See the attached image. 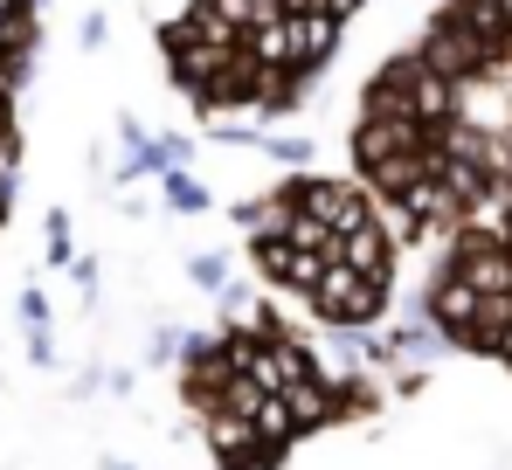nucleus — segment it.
<instances>
[{"instance_id":"ddd939ff","label":"nucleus","mask_w":512,"mask_h":470,"mask_svg":"<svg viewBox=\"0 0 512 470\" xmlns=\"http://www.w3.org/2000/svg\"><path fill=\"white\" fill-rule=\"evenodd\" d=\"M42 263L49 270H70L77 263V235H70V208H49V222H42Z\"/></svg>"},{"instance_id":"0eeeda50","label":"nucleus","mask_w":512,"mask_h":470,"mask_svg":"<svg viewBox=\"0 0 512 470\" xmlns=\"http://www.w3.org/2000/svg\"><path fill=\"white\" fill-rule=\"evenodd\" d=\"M333 256H340V263H353L360 277H381V284H395V256H402V242H395V229H388L381 215H367V222L340 229Z\"/></svg>"},{"instance_id":"a211bd4d","label":"nucleus","mask_w":512,"mask_h":470,"mask_svg":"<svg viewBox=\"0 0 512 470\" xmlns=\"http://www.w3.org/2000/svg\"><path fill=\"white\" fill-rule=\"evenodd\" d=\"M14 312H21V325H28V332H42V325H49V291H35V284H28V291L14 298Z\"/></svg>"},{"instance_id":"b1692460","label":"nucleus","mask_w":512,"mask_h":470,"mask_svg":"<svg viewBox=\"0 0 512 470\" xmlns=\"http://www.w3.org/2000/svg\"><path fill=\"white\" fill-rule=\"evenodd\" d=\"M104 35H111V21H104V14H84V28H77V42H84V49H104Z\"/></svg>"},{"instance_id":"a878e982","label":"nucleus","mask_w":512,"mask_h":470,"mask_svg":"<svg viewBox=\"0 0 512 470\" xmlns=\"http://www.w3.org/2000/svg\"><path fill=\"white\" fill-rule=\"evenodd\" d=\"M104 470H139V464H118V457H104Z\"/></svg>"},{"instance_id":"7ed1b4c3","label":"nucleus","mask_w":512,"mask_h":470,"mask_svg":"<svg viewBox=\"0 0 512 470\" xmlns=\"http://www.w3.org/2000/svg\"><path fill=\"white\" fill-rule=\"evenodd\" d=\"M277 194H284V215H312V222H326L333 235L374 215V194H367V180H333V173H284V180H277Z\"/></svg>"},{"instance_id":"1a4fd4ad","label":"nucleus","mask_w":512,"mask_h":470,"mask_svg":"<svg viewBox=\"0 0 512 470\" xmlns=\"http://www.w3.org/2000/svg\"><path fill=\"white\" fill-rule=\"evenodd\" d=\"M305 90H312L305 70H291V63H263V83H256V118H291V111L305 104Z\"/></svg>"},{"instance_id":"aec40b11","label":"nucleus","mask_w":512,"mask_h":470,"mask_svg":"<svg viewBox=\"0 0 512 470\" xmlns=\"http://www.w3.org/2000/svg\"><path fill=\"white\" fill-rule=\"evenodd\" d=\"M388 394H395V401H416V394H429V374L423 367H395V388Z\"/></svg>"},{"instance_id":"20e7f679","label":"nucleus","mask_w":512,"mask_h":470,"mask_svg":"<svg viewBox=\"0 0 512 470\" xmlns=\"http://www.w3.org/2000/svg\"><path fill=\"white\" fill-rule=\"evenodd\" d=\"M250 263L263 270L270 291H284V298H312V284L333 270V249H298L284 229H256L250 235Z\"/></svg>"},{"instance_id":"dca6fc26","label":"nucleus","mask_w":512,"mask_h":470,"mask_svg":"<svg viewBox=\"0 0 512 470\" xmlns=\"http://www.w3.org/2000/svg\"><path fill=\"white\" fill-rule=\"evenodd\" d=\"M21 159V125H14V97H0V180H14Z\"/></svg>"},{"instance_id":"6e6552de","label":"nucleus","mask_w":512,"mask_h":470,"mask_svg":"<svg viewBox=\"0 0 512 470\" xmlns=\"http://www.w3.org/2000/svg\"><path fill=\"white\" fill-rule=\"evenodd\" d=\"M340 35H346V21H340V14H326V7H305V14H291V70L319 77V70L340 56Z\"/></svg>"},{"instance_id":"f8f14e48","label":"nucleus","mask_w":512,"mask_h":470,"mask_svg":"<svg viewBox=\"0 0 512 470\" xmlns=\"http://www.w3.org/2000/svg\"><path fill=\"white\" fill-rule=\"evenodd\" d=\"M263 159H270V166H291V173H312L319 146H312L305 132H263Z\"/></svg>"},{"instance_id":"39448f33","label":"nucleus","mask_w":512,"mask_h":470,"mask_svg":"<svg viewBox=\"0 0 512 470\" xmlns=\"http://www.w3.org/2000/svg\"><path fill=\"white\" fill-rule=\"evenodd\" d=\"M201 429H208V457L215 470H284V443H263L256 436V422L243 415H201Z\"/></svg>"},{"instance_id":"f03ea898","label":"nucleus","mask_w":512,"mask_h":470,"mask_svg":"<svg viewBox=\"0 0 512 470\" xmlns=\"http://www.w3.org/2000/svg\"><path fill=\"white\" fill-rule=\"evenodd\" d=\"M312 318L319 325H333V332H367V325H381L388 305H395V284H381V277H360L353 263L333 256V270L312 284Z\"/></svg>"},{"instance_id":"9d476101","label":"nucleus","mask_w":512,"mask_h":470,"mask_svg":"<svg viewBox=\"0 0 512 470\" xmlns=\"http://www.w3.org/2000/svg\"><path fill=\"white\" fill-rule=\"evenodd\" d=\"M381 401H388V388H381L367 367L333 374V422H367V415H381Z\"/></svg>"},{"instance_id":"5701e85b","label":"nucleus","mask_w":512,"mask_h":470,"mask_svg":"<svg viewBox=\"0 0 512 470\" xmlns=\"http://www.w3.org/2000/svg\"><path fill=\"white\" fill-rule=\"evenodd\" d=\"M70 277H77L84 305H97V256H77V263H70Z\"/></svg>"},{"instance_id":"f3484780","label":"nucleus","mask_w":512,"mask_h":470,"mask_svg":"<svg viewBox=\"0 0 512 470\" xmlns=\"http://www.w3.org/2000/svg\"><path fill=\"white\" fill-rule=\"evenodd\" d=\"M250 325L263 332V339H291V332H298L291 318L277 312V298H256V305H250Z\"/></svg>"},{"instance_id":"f257e3e1","label":"nucleus","mask_w":512,"mask_h":470,"mask_svg":"<svg viewBox=\"0 0 512 470\" xmlns=\"http://www.w3.org/2000/svg\"><path fill=\"white\" fill-rule=\"evenodd\" d=\"M416 49H423L429 70H443L457 90H485V83H499V42H485L478 28H464L450 7L429 14V28H423Z\"/></svg>"},{"instance_id":"4be33fe9","label":"nucleus","mask_w":512,"mask_h":470,"mask_svg":"<svg viewBox=\"0 0 512 470\" xmlns=\"http://www.w3.org/2000/svg\"><path fill=\"white\" fill-rule=\"evenodd\" d=\"M28 360H35V367H56V332H49V325L28 332Z\"/></svg>"},{"instance_id":"412c9836","label":"nucleus","mask_w":512,"mask_h":470,"mask_svg":"<svg viewBox=\"0 0 512 470\" xmlns=\"http://www.w3.org/2000/svg\"><path fill=\"white\" fill-rule=\"evenodd\" d=\"M160 153H167V166H194V139L187 132H160Z\"/></svg>"},{"instance_id":"9b49d317","label":"nucleus","mask_w":512,"mask_h":470,"mask_svg":"<svg viewBox=\"0 0 512 470\" xmlns=\"http://www.w3.org/2000/svg\"><path fill=\"white\" fill-rule=\"evenodd\" d=\"M160 201H167V215H208L215 208V194L194 180V166H167L160 173Z\"/></svg>"},{"instance_id":"423d86ee","label":"nucleus","mask_w":512,"mask_h":470,"mask_svg":"<svg viewBox=\"0 0 512 470\" xmlns=\"http://www.w3.org/2000/svg\"><path fill=\"white\" fill-rule=\"evenodd\" d=\"M346 146H353V166H360V173H374V166H388V159L429 146V125H416V118H360Z\"/></svg>"},{"instance_id":"4468645a","label":"nucleus","mask_w":512,"mask_h":470,"mask_svg":"<svg viewBox=\"0 0 512 470\" xmlns=\"http://www.w3.org/2000/svg\"><path fill=\"white\" fill-rule=\"evenodd\" d=\"M187 277L222 298V291H229V256H222V249H201V256H187Z\"/></svg>"},{"instance_id":"2eb2a0df","label":"nucleus","mask_w":512,"mask_h":470,"mask_svg":"<svg viewBox=\"0 0 512 470\" xmlns=\"http://www.w3.org/2000/svg\"><path fill=\"white\" fill-rule=\"evenodd\" d=\"M277 229L291 235V242H298V249H333V242H340V235L326 229V222H312V215H284V222H277Z\"/></svg>"},{"instance_id":"6ab92c4d","label":"nucleus","mask_w":512,"mask_h":470,"mask_svg":"<svg viewBox=\"0 0 512 470\" xmlns=\"http://www.w3.org/2000/svg\"><path fill=\"white\" fill-rule=\"evenodd\" d=\"M180 339H187V332H167V325H160L153 346H146V360H153V367H173V360H180Z\"/></svg>"},{"instance_id":"393cba45","label":"nucleus","mask_w":512,"mask_h":470,"mask_svg":"<svg viewBox=\"0 0 512 470\" xmlns=\"http://www.w3.org/2000/svg\"><path fill=\"white\" fill-rule=\"evenodd\" d=\"M319 7H326V14H340V21H353V14H360L367 0H319Z\"/></svg>"}]
</instances>
